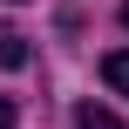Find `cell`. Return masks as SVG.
Returning a JSON list of instances; mask_svg holds the SVG:
<instances>
[{
  "mask_svg": "<svg viewBox=\"0 0 129 129\" xmlns=\"http://www.w3.org/2000/svg\"><path fill=\"white\" fill-rule=\"evenodd\" d=\"M0 129H14V102H7V95H0Z\"/></svg>",
  "mask_w": 129,
  "mask_h": 129,
  "instance_id": "obj_4",
  "label": "cell"
},
{
  "mask_svg": "<svg viewBox=\"0 0 129 129\" xmlns=\"http://www.w3.org/2000/svg\"><path fill=\"white\" fill-rule=\"evenodd\" d=\"M102 82H109L116 95H129V48H116V54L102 61Z\"/></svg>",
  "mask_w": 129,
  "mask_h": 129,
  "instance_id": "obj_1",
  "label": "cell"
},
{
  "mask_svg": "<svg viewBox=\"0 0 129 129\" xmlns=\"http://www.w3.org/2000/svg\"><path fill=\"white\" fill-rule=\"evenodd\" d=\"M75 129H122V116H116V109H95V102H82V109H75Z\"/></svg>",
  "mask_w": 129,
  "mask_h": 129,
  "instance_id": "obj_2",
  "label": "cell"
},
{
  "mask_svg": "<svg viewBox=\"0 0 129 129\" xmlns=\"http://www.w3.org/2000/svg\"><path fill=\"white\" fill-rule=\"evenodd\" d=\"M20 61H27V41L14 27H0V68H20Z\"/></svg>",
  "mask_w": 129,
  "mask_h": 129,
  "instance_id": "obj_3",
  "label": "cell"
},
{
  "mask_svg": "<svg viewBox=\"0 0 129 129\" xmlns=\"http://www.w3.org/2000/svg\"><path fill=\"white\" fill-rule=\"evenodd\" d=\"M122 27H129V0H122Z\"/></svg>",
  "mask_w": 129,
  "mask_h": 129,
  "instance_id": "obj_5",
  "label": "cell"
}]
</instances>
